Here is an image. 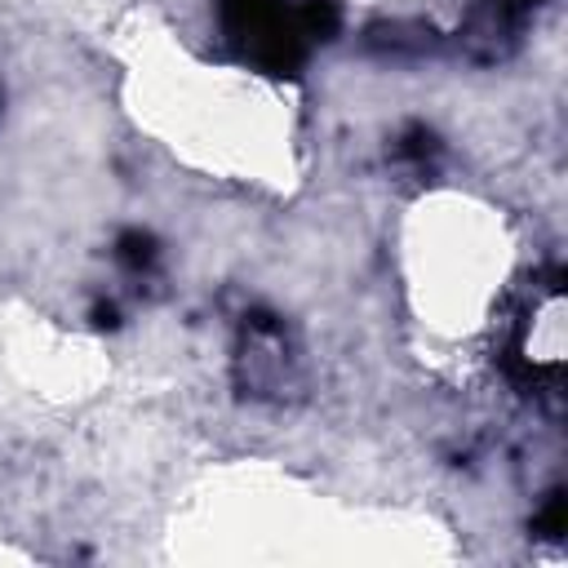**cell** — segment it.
Segmentation results:
<instances>
[{
    "mask_svg": "<svg viewBox=\"0 0 568 568\" xmlns=\"http://www.w3.org/2000/svg\"><path fill=\"white\" fill-rule=\"evenodd\" d=\"M222 27L266 71H293L306 44V31L284 0H222Z\"/></svg>",
    "mask_w": 568,
    "mask_h": 568,
    "instance_id": "obj_1",
    "label": "cell"
},
{
    "mask_svg": "<svg viewBox=\"0 0 568 568\" xmlns=\"http://www.w3.org/2000/svg\"><path fill=\"white\" fill-rule=\"evenodd\" d=\"M120 257H124L129 266H146V262L155 257V248H151L146 235H124V240H120Z\"/></svg>",
    "mask_w": 568,
    "mask_h": 568,
    "instance_id": "obj_2",
    "label": "cell"
}]
</instances>
